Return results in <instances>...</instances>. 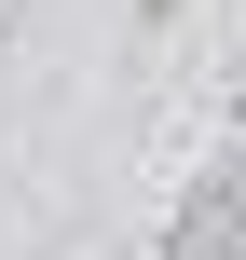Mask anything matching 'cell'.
I'll return each mask as SVG.
<instances>
[{
    "mask_svg": "<svg viewBox=\"0 0 246 260\" xmlns=\"http://www.w3.org/2000/svg\"><path fill=\"white\" fill-rule=\"evenodd\" d=\"M178 14H192V0H123V27H137V41H164Z\"/></svg>",
    "mask_w": 246,
    "mask_h": 260,
    "instance_id": "obj_1",
    "label": "cell"
},
{
    "mask_svg": "<svg viewBox=\"0 0 246 260\" xmlns=\"http://www.w3.org/2000/svg\"><path fill=\"white\" fill-rule=\"evenodd\" d=\"M14 14H27V0H0V41H14Z\"/></svg>",
    "mask_w": 246,
    "mask_h": 260,
    "instance_id": "obj_2",
    "label": "cell"
}]
</instances>
